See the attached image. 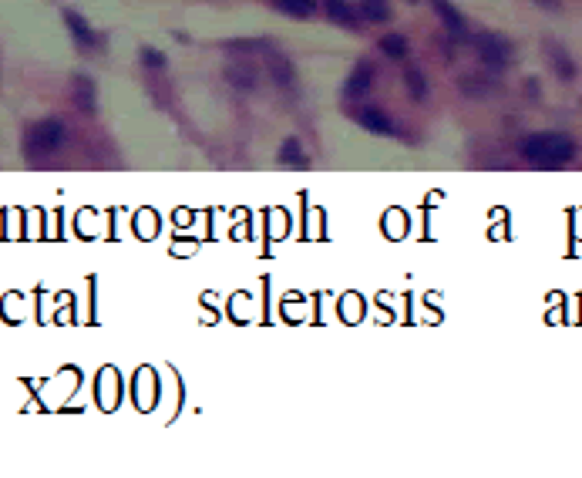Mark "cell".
Masks as SVG:
<instances>
[{"label":"cell","mask_w":582,"mask_h":478,"mask_svg":"<svg viewBox=\"0 0 582 478\" xmlns=\"http://www.w3.org/2000/svg\"><path fill=\"white\" fill-rule=\"evenodd\" d=\"M431 3H434L438 17L444 21V27L451 30V37H458V41H464V37H468V27H464V21H461V14H458L455 7H451L448 0H431Z\"/></svg>","instance_id":"3"},{"label":"cell","mask_w":582,"mask_h":478,"mask_svg":"<svg viewBox=\"0 0 582 478\" xmlns=\"http://www.w3.org/2000/svg\"><path fill=\"white\" fill-rule=\"evenodd\" d=\"M327 14L333 17V21H337V24H354V21H357V14L350 10V7H347V3H340V0H330V3H327Z\"/></svg>","instance_id":"11"},{"label":"cell","mask_w":582,"mask_h":478,"mask_svg":"<svg viewBox=\"0 0 582 478\" xmlns=\"http://www.w3.org/2000/svg\"><path fill=\"white\" fill-rule=\"evenodd\" d=\"M522 155L542 165V169H552V165H562L576 155V142L569 135H556V131H542V135H529L525 145H522Z\"/></svg>","instance_id":"1"},{"label":"cell","mask_w":582,"mask_h":478,"mask_svg":"<svg viewBox=\"0 0 582 478\" xmlns=\"http://www.w3.org/2000/svg\"><path fill=\"white\" fill-rule=\"evenodd\" d=\"M360 14L367 17V21H387L391 17V7H387V0H360Z\"/></svg>","instance_id":"7"},{"label":"cell","mask_w":582,"mask_h":478,"mask_svg":"<svg viewBox=\"0 0 582 478\" xmlns=\"http://www.w3.org/2000/svg\"><path fill=\"white\" fill-rule=\"evenodd\" d=\"M404 77H407V88H411V95H414L417 101L428 95V84H424V77H421V71H417V68H407Z\"/></svg>","instance_id":"13"},{"label":"cell","mask_w":582,"mask_h":478,"mask_svg":"<svg viewBox=\"0 0 582 478\" xmlns=\"http://www.w3.org/2000/svg\"><path fill=\"white\" fill-rule=\"evenodd\" d=\"M276 7L283 14H293V17H310V14L317 10L313 0H276Z\"/></svg>","instance_id":"8"},{"label":"cell","mask_w":582,"mask_h":478,"mask_svg":"<svg viewBox=\"0 0 582 478\" xmlns=\"http://www.w3.org/2000/svg\"><path fill=\"white\" fill-rule=\"evenodd\" d=\"M64 21H68V27H71V34H75L77 41H81V44H95V34H91V27L84 24V21L77 17L75 10H68V14H64Z\"/></svg>","instance_id":"9"},{"label":"cell","mask_w":582,"mask_h":478,"mask_svg":"<svg viewBox=\"0 0 582 478\" xmlns=\"http://www.w3.org/2000/svg\"><path fill=\"white\" fill-rule=\"evenodd\" d=\"M478 54H481V61H485V64H491V68H502V64H505V57H508L505 44H502L498 37H491V34H485V37L478 41Z\"/></svg>","instance_id":"4"},{"label":"cell","mask_w":582,"mask_h":478,"mask_svg":"<svg viewBox=\"0 0 582 478\" xmlns=\"http://www.w3.org/2000/svg\"><path fill=\"white\" fill-rule=\"evenodd\" d=\"M370 84H374V68L370 64H357L354 75L347 77V95L350 98H364Z\"/></svg>","instance_id":"5"},{"label":"cell","mask_w":582,"mask_h":478,"mask_svg":"<svg viewBox=\"0 0 582 478\" xmlns=\"http://www.w3.org/2000/svg\"><path fill=\"white\" fill-rule=\"evenodd\" d=\"M142 57H145V64H149V68H162V61H165V57H162V54H155V50H142Z\"/></svg>","instance_id":"17"},{"label":"cell","mask_w":582,"mask_h":478,"mask_svg":"<svg viewBox=\"0 0 582 478\" xmlns=\"http://www.w3.org/2000/svg\"><path fill=\"white\" fill-rule=\"evenodd\" d=\"M61 142H64V125L61 122H41L27 135V151L30 155H51L54 149H61Z\"/></svg>","instance_id":"2"},{"label":"cell","mask_w":582,"mask_h":478,"mask_svg":"<svg viewBox=\"0 0 582 478\" xmlns=\"http://www.w3.org/2000/svg\"><path fill=\"white\" fill-rule=\"evenodd\" d=\"M380 50L401 61V57H404V54H407V44H404V37H397V34H391V37H384V41H380Z\"/></svg>","instance_id":"14"},{"label":"cell","mask_w":582,"mask_h":478,"mask_svg":"<svg viewBox=\"0 0 582 478\" xmlns=\"http://www.w3.org/2000/svg\"><path fill=\"white\" fill-rule=\"evenodd\" d=\"M542 3H549V7H552V3H556V0H542Z\"/></svg>","instance_id":"18"},{"label":"cell","mask_w":582,"mask_h":478,"mask_svg":"<svg viewBox=\"0 0 582 478\" xmlns=\"http://www.w3.org/2000/svg\"><path fill=\"white\" fill-rule=\"evenodd\" d=\"M552 50V61H556V71L565 77H572V64H569V57H565V50H556V44H549Z\"/></svg>","instance_id":"16"},{"label":"cell","mask_w":582,"mask_h":478,"mask_svg":"<svg viewBox=\"0 0 582 478\" xmlns=\"http://www.w3.org/2000/svg\"><path fill=\"white\" fill-rule=\"evenodd\" d=\"M360 125L370 128V131H377V135H391V131H394V125L384 118V111H374V108L360 111Z\"/></svg>","instance_id":"6"},{"label":"cell","mask_w":582,"mask_h":478,"mask_svg":"<svg viewBox=\"0 0 582 478\" xmlns=\"http://www.w3.org/2000/svg\"><path fill=\"white\" fill-rule=\"evenodd\" d=\"M279 162L306 165V155H303V149H300V142H297V138H286V142H283V149H279Z\"/></svg>","instance_id":"10"},{"label":"cell","mask_w":582,"mask_h":478,"mask_svg":"<svg viewBox=\"0 0 582 478\" xmlns=\"http://www.w3.org/2000/svg\"><path fill=\"white\" fill-rule=\"evenodd\" d=\"M75 101L84 108V111H95V88H91V81H77V91H75Z\"/></svg>","instance_id":"12"},{"label":"cell","mask_w":582,"mask_h":478,"mask_svg":"<svg viewBox=\"0 0 582 478\" xmlns=\"http://www.w3.org/2000/svg\"><path fill=\"white\" fill-rule=\"evenodd\" d=\"M270 68H273V77H276L283 88H286V84H293V68H290L283 57H273V61H270Z\"/></svg>","instance_id":"15"}]
</instances>
